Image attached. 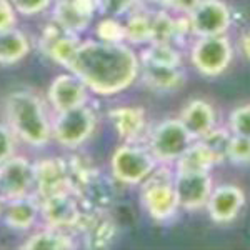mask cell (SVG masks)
Returning a JSON list of instances; mask_svg holds the SVG:
<instances>
[{"mask_svg":"<svg viewBox=\"0 0 250 250\" xmlns=\"http://www.w3.org/2000/svg\"><path fill=\"white\" fill-rule=\"evenodd\" d=\"M40 213V202L32 199L30 195L20 199L7 200V207L3 208L2 215L5 224L17 230H27L35 224Z\"/></svg>","mask_w":250,"mask_h":250,"instance_id":"ac0fdd59","label":"cell"},{"mask_svg":"<svg viewBox=\"0 0 250 250\" xmlns=\"http://www.w3.org/2000/svg\"><path fill=\"white\" fill-rule=\"evenodd\" d=\"M99 3L102 10L108 12V14L119 15L130 9L135 3V0H99Z\"/></svg>","mask_w":250,"mask_h":250,"instance_id":"836d02e7","label":"cell"},{"mask_svg":"<svg viewBox=\"0 0 250 250\" xmlns=\"http://www.w3.org/2000/svg\"><path fill=\"white\" fill-rule=\"evenodd\" d=\"M15 12L17 10L14 9L10 0H0V32L15 27V22H17Z\"/></svg>","mask_w":250,"mask_h":250,"instance_id":"d6a6232c","label":"cell"},{"mask_svg":"<svg viewBox=\"0 0 250 250\" xmlns=\"http://www.w3.org/2000/svg\"><path fill=\"white\" fill-rule=\"evenodd\" d=\"M152 17V42H168L175 40V19L165 12H159Z\"/></svg>","mask_w":250,"mask_h":250,"instance_id":"4316f807","label":"cell"},{"mask_svg":"<svg viewBox=\"0 0 250 250\" xmlns=\"http://www.w3.org/2000/svg\"><path fill=\"white\" fill-rule=\"evenodd\" d=\"M95 34L99 40L102 42H110V43H120L125 40V29L120 22H117L115 19H104L99 22L95 29Z\"/></svg>","mask_w":250,"mask_h":250,"instance_id":"83f0119b","label":"cell"},{"mask_svg":"<svg viewBox=\"0 0 250 250\" xmlns=\"http://www.w3.org/2000/svg\"><path fill=\"white\" fill-rule=\"evenodd\" d=\"M242 50H244L245 57L250 59V34L245 35L244 40H242Z\"/></svg>","mask_w":250,"mask_h":250,"instance_id":"d590c367","label":"cell"},{"mask_svg":"<svg viewBox=\"0 0 250 250\" xmlns=\"http://www.w3.org/2000/svg\"><path fill=\"white\" fill-rule=\"evenodd\" d=\"M179 205L195 210L207 204L212 192V180L208 172H177L173 180Z\"/></svg>","mask_w":250,"mask_h":250,"instance_id":"8fae6325","label":"cell"},{"mask_svg":"<svg viewBox=\"0 0 250 250\" xmlns=\"http://www.w3.org/2000/svg\"><path fill=\"white\" fill-rule=\"evenodd\" d=\"M75 35L77 34L68 32L67 29H63L62 25H59L54 20V23L45 27V30L42 32L40 48H42L43 54H45L47 57H50L54 62H57L60 65L68 68L75 52H77V48L80 45V42Z\"/></svg>","mask_w":250,"mask_h":250,"instance_id":"4fadbf2b","label":"cell"},{"mask_svg":"<svg viewBox=\"0 0 250 250\" xmlns=\"http://www.w3.org/2000/svg\"><path fill=\"white\" fill-rule=\"evenodd\" d=\"M88 88L75 74H62L54 79L48 88V100L57 112L68 110L87 102Z\"/></svg>","mask_w":250,"mask_h":250,"instance_id":"5bb4252c","label":"cell"},{"mask_svg":"<svg viewBox=\"0 0 250 250\" xmlns=\"http://www.w3.org/2000/svg\"><path fill=\"white\" fill-rule=\"evenodd\" d=\"M99 7V0H59L54 20L68 32L79 34L90 25Z\"/></svg>","mask_w":250,"mask_h":250,"instance_id":"9a60e30c","label":"cell"},{"mask_svg":"<svg viewBox=\"0 0 250 250\" xmlns=\"http://www.w3.org/2000/svg\"><path fill=\"white\" fill-rule=\"evenodd\" d=\"M192 135L179 119L157 125L150 137V154L160 162H173L190 147Z\"/></svg>","mask_w":250,"mask_h":250,"instance_id":"52a82bcc","label":"cell"},{"mask_svg":"<svg viewBox=\"0 0 250 250\" xmlns=\"http://www.w3.org/2000/svg\"><path fill=\"white\" fill-rule=\"evenodd\" d=\"M232 60V47L225 37H199L192 48V63L207 77L220 75Z\"/></svg>","mask_w":250,"mask_h":250,"instance_id":"ba28073f","label":"cell"},{"mask_svg":"<svg viewBox=\"0 0 250 250\" xmlns=\"http://www.w3.org/2000/svg\"><path fill=\"white\" fill-rule=\"evenodd\" d=\"M3 212V204H2V197H0V215H2Z\"/></svg>","mask_w":250,"mask_h":250,"instance_id":"8d00e7d4","label":"cell"},{"mask_svg":"<svg viewBox=\"0 0 250 250\" xmlns=\"http://www.w3.org/2000/svg\"><path fill=\"white\" fill-rule=\"evenodd\" d=\"M230 128L235 135L250 139V105L239 107L230 114Z\"/></svg>","mask_w":250,"mask_h":250,"instance_id":"f546056e","label":"cell"},{"mask_svg":"<svg viewBox=\"0 0 250 250\" xmlns=\"http://www.w3.org/2000/svg\"><path fill=\"white\" fill-rule=\"evenodd\" d=\"M200 142L210 152L217 164L222 162L224 159H227V147L229 142H230V135L225 130H213L212 128L204 137H200Z\"/></svg>","mask_w":250,"mask_h":250,"instance_id":"484cf974","label":"cell"},{"mask_svg":"<svg viewBox=\"0 0 250 250\" xmlns=\"http://www.w3.org/2000/svg\"><path fill=\"white\" fill-rule=\"evenodd\" d=\"M215 164V159L202 142L190 144V147L177 159V172H208Z\"/></svg>","mask_w":250,"mask_h":250,"instance_id":"7402d4cb","label":"cell"},{"mask_svg":"<svg viewBox=\"0 0 250 250\" xmlns=\"http://www.w3.org/2000/svg\"><path fill=\"white\" fill-rule=\"evenodd\" d=\"M144 182L142 202L150 217H154L155 220L170 219L180 207L170 175L164 172H155L154 168V172Z\"/></svg>","mask_w":250,"mask_h":250,"instance_id":"8992f818","label":"cell"},{"mask_svg":"<svg viewBox=\"0 0 250 250\" xmlns=\"http://www.w3.org/2000/svg\"><path fill=\"white\" fill-rule=\"evenodd\" d=\"M245 195L235 185H222L217 190L210 192L207 200L208 213L212 220L219 224H227L239 215L240 208L244 207Z\"/></svg>","mask_w":250,"mask_h":250,"instance_id":"2e32d148","label":"cell"},{"mask_svg":"<svg viewBox=\"0 0 250 250\" xmlns=\"http://www.w3.org/2000/svg\"><path fill=\"white\" fill-rule=\"evenodd\" d=\"M30 50V42L23 32L15 27L0 32V63L14 65L20 62Z\"/></svg>","mask_w":250,"mask_h":250,"instance_id":"ffe728a7","label":"cell"},{"mask_svg":"<svg viewBox=\"0 0 250 250\" xmlns=\"http://www.w3.org/2000/svg\"><path fill=\"white\" fill-rule=\"evenodd\" d=\"M14 9L23 15H37L50 5L52 0H10Z\"/></svg>","mask_w":250,"mask_h":250,"instance_id":"4dcf8cb0","label":"cell"},{"mask_svg":"<svg viewBox=\"0 0 250 250\" xmlns=\"http://www.w3.org/2000/svg\"><path fill=\"white\" fill-rule=\"evenodd\" d=\"M199 2L200 0H167V3L172 7V9L180 10V12H187V14H190V12L199 5Z\"/></svg>","mask_w":250,"mask_h":250,"instance_id":"e575fe53","label":"cell"},{"mask_svg":"<svg viewBox=\"0 0 250 250\" xmlns=\"http://www.w3.org/2000/svg\"><path fill=\"white\" fill-rule=\"evenodd\" d=\"M144 65H162V67H179L180 54L168 42H152L142 54Z\"/></svg>","mask_w":250,"mask_h":250,"instance_id":"cb8c5ba5","label":"cell"},{"mask_svg":"<svg viewBox=\"0 0 250 250\" xmlns=\"http://www.w3.org/2000/svg\"><path fill=\"white\" fill-rule=\"evenodd\" d=\"M180 122L185 127V130L193 137H204L207 132H210L215 124V114L210 104L204 100H192L188 102L180 114Z\"/></svg>","mask_w":250,"mask_h":250,"instance_id":"e0dca14e","label":"cell"},{"mask_svg":"<svg viewBox=\"0 0 250 250\" xmlns=\"http://www.w3.org/2000/svg\"><path fill=\"white\" fill-rule=\"evenodd\" d=\"M95 124V114L83 104V105L59 112V119L52 127V135L63 147L75 148L94 134Z\"/></svg>","mask_w":250,"mask_h":250,"instance_id":"5b68a950","label":"cell"},{"mask_svg":"<svg viewBox=\"0 0 250 250\" xmlns=\"http://www.w3.org/2000/svg\"><path fill=\"white\" fill-rule=\"evenodd\" d=\"M108 119L117 134L128 142L135 140L145 127V114L139 107H117L108 112Z\"/></svg>","mask_w":250,"mask_h":250,"instance_id":"d6986e66","label":"cell"},{"mask_svg":"<svg viewBox=\"0 0 250 250\" xmlns=\"http://www.w3.org/2000/svg\"><path fill=\"white\" fill-rule=\"evenodd\" d=\"M32 187H35L34 164L25 157L12 155L9 160L0 164V197L3 200L30 195Z\"/></svg>","mask_w":250,"mask_h":250,"instance_id":"9c48e42d","label":"cell"},{"mask_svg":"<svg viewBox=\"0 0 250 250\" xmlns=\"http://www.w3.org/2000/svg\"><path fill=\"white\" fill-rule=\"evenodd\" d=\"M144 82L157 92H173L184 83V75L179 67L144 65Z\"/></svg>","mask_w":250,"mask_h":250,"instance_id":"44dd1931","label":"cell"},{"mask_svg":"<svg viewBox=\"0 0 250 250\" xmlns=\"http://www.w3.org/2000/svg\"><path fill=\"white\" fill-rule=\"evenodd\" d=\"M34 179L40 199L72 188L68 164L57 157H48L34 164Z\"/></svg>","mask_w":250,"mask_h":250,"instance_id":"7c38bea8","label":"cell"},{"mask_svg":"<svg viewBox=\"0 0 250 250\" xmlns=\"http://www.w3.org/2000/svg\"><path fill=\"white\" fill-rule=\"evenodd\" d=\"M152 2H157V3H167V0H152Z\"/></svg>","mask_w":250,"mask_h":250,"instance_id":"74e56055","label":"cell"},{"mask_svg":"<svg viewBox=\"0 0 250 250\" xmlns=\"http://www.w3.org/2000/svg\"><path fill=\"white\" fill-rule=\"evenodd\" d=\"M188 15L192 34L197 37L222 35L230 25V12L220 0H200Z\"/></svg>","mask_w":250,"mask_h":250,"instance_id":"30bf717a","label":"cell"},{"mask_svg":"<svg viewBox=\"0 0 250 250\" xmlns=\"http://www.w3.org/2000/svg\"><path fill=\"white\" fill-rule=\"evenodd\" d=\"M74 247L75 244L72 240V237L63 233V230H60V229L54 227L32 235L27 240V244L23 245V249L30 250H67Z\"/></svg>","mask_w":250,"mask_h":250,"instance_id":"603a6c76","label":"cell"},{"mask_svg":"<svg viewBox=\"0 0 250 250\" xmlns=\"http://www.w3.org/2000/svg\"><path fill=\"white\" fill-rule=\"evenodd\" d=\"M15 155V134L5 127H0V164Z\"/></svg>","mask_w":250,"mask_h":250,"instance_id":"1f68e13d","label":"cell"},{"mask_svg":"<svg viewBox=\"0 0 250 250\" xmlns=\"http://www.w3.org/2000/svg\"><path fill=\"white\" fill-rule=\"evenodd\" d=\"M125 39L135 43L152 42V17L147 14H134L124 25Z\"/></svg>","mask_w":250,"mask_h":250,"instance_id":"d4e9b609","label":"cell"},{"mask_svg":"<svg viewBox=\"0 0 250 250\" xmlns=\"http://www.w3.org/2000/svg\"><path fill=\"white\" fill-rule=\"evenodd\" d=\"M227 159L233 164H249L250 162V139L242 135L230 137L227 147Z\"/></svg>","mask_w":250,"mask_h":250,"instance_id":"f1b7e54d","label":"cell"},{"mask_svg":"<svg viewBox=\"0 0 250 250\" xmlns=\"http://www.w3.org/2000/svg\"><path fill=\"white\" fill-rule=\"evenodd\" d=\"M40 213L43 220L54 229H79L85 219L87 210L83 208L79 195L70 190L52 193L40 199Z\"/></svg>","mask_w":250,"mask_h":250,"instance_id":"3957f363","label":"cell"},{"mask_svg":"<svg viewBox=\"0 0 250 250\" xmlns=\"http://www.w3.org/2000/svg\"><path fill=\"white\" fill-rule=\"evenodd\" d=\"M5 115L10 128L32 147H43L52 137V127L47 120L40 99L32 92H12L5 99Z\"/></svg>","mask_w":250,"mask_h":250,"instance_id":"7a4b0ae2","label":"cell"},{"mask_svg":"<svg viewBox=\"0 0 250 250\" xmlns=\"http://www.w3.org/2000/svg\"><path fill=\"white\" fill-rule=\"evenodd\" d=\"M139 59L127 45L87 40L72 59L68 70L99 95H115L125 90L139 75Z\"/></svg>","mask_w":250,"mask_h":250,"instance_id":"6da1fadb","label":"cell"},{"mask_svg":"<svg viewBox=\"0 0 250 250\" xmlns=\"http://www.w3.org/2000/svg\"><path fill=\"white\" fill-rule=\"evenodd\" d=\"M155 157L150 150H144L135 145H122L114 152L110 160L112 175L119 182L127 185L142 184L155 168Z\"/></svg>","mask_w":250,"mask_h":250,"instance_id":"277c9868","label":"cell"}]
</instances>
